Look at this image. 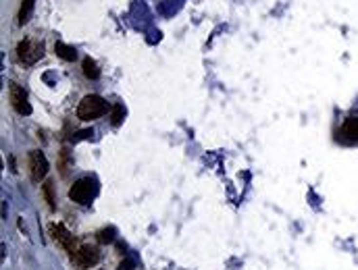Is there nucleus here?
<instances>
[{
    "label": "nucleus",
    "instance_id": "f257e3e1",
    "mask_svg": "<svg viewBox=\"0 0 358 270\" xmlns=\"http://www.w3.org/2000/svg\"><path fill=\"white\" fill-rule=\"evenodd\" d=\"M106 108H108V104L104 102V98H100L96 94H90V96H85L81 100L80 106H77V119L94 121L98 117H102V114L106 112Z\"/></svg>",
    "mask_w": 358,
    "mask_h": 270
},
{
    "label": "nucleus",
    "instance_id": "f03ea898",
    "mask_svg": "<svg viewBox=\"0 0 358 270\" xmlns=\"http://www.w3.org/2000/svg\"><path fill=\"white\" fill-rule=\"evenodd\" d=\"M96 196V183L92 179H80L73 183V187L69 189V198L77 204H88L92 198Z\"/></svg>",
    "mask_w": 358,
    "mask_h": 270
},
{
    "label": "nucleus",
    "instance_id": "7ed1b4c3",
    "mask_svg": "<svg viewBox=\"0 0 358 270\" xmlns=\"http://www.w3.org/2000/svg\"><path fill=\"white\" fill-rule=\"evenodd\" d=\"M17 54H19V58H21L25 65H34L36 60L42 58L44 48H42V44H38V42H34V40H23V42H19V46H17Z\"/></svg>",
    "mask_w": 358,
    "mask_h": 270
},
{
    "label": "nucleus",
    "instance_id": "20e7f679",
    "mask_svg": "<svg viewBox=\"0 0 358 270\" xmlns=\"http://www.w3.org/2000/svg\"><path fill=\"white\" fill-rule=\"evenodd\" d=\"M71 258L80 268H92L94 264H98L100 252L94 245H81L80 250H75V253H71Z\"/></svg>",
    "mask_w": 358,
    "mask_h": 270
},
{
    "label": "nucleus",
    "instance_id": "39448f33",
    "mask_svg": "<svg viewBox=\"0 0 358 270\" xmlns=\"http://www.w3.org/2000/svg\"><path fill=\"white\" fill-rule=\"evenodd\" d=\"M29 171H32V179L36 183H40L46 173H48V160H46V156L42 152H29Z\"/></svg>",
    "mask_w": 358,
    "mask_h": 270
},
{
    "label": "nucleus",
    "instance_id": "423d86ee",
    "mask_svg": "<svg viewBox=\"0 0 358 270\" xmlns=\"http://www.w3.org/2000/svg\"><path fill=\"white\" fill-rule=\"evenodd\" d=\"M11 104L19 114H32V106L27 104V91L17 83H11Z\"/></svg>",
    "mask_w": 358,
    "mask_h": 270
},
{
    "label": "nucleus",
    "instance_id": "0eeeda50",
    "mask_svg": "<svg viewBox=\"0 0 358 270\" xmlns=\"http://www.w3.org/2000/svg\"><path fill=\"white\" fill-rule=\"evenodd\" d=\"M50 233H52V237H54V241L63 245L67 252L75 253V239H73V235L69 233V231H67L63 225H52V227H50Z\"/></svg>",
    "mask_w": 358,
    "mask_h": 270
},
{
    "label": "nucleus",
    "instance_id": "6e6552de",
    "mask_svg": "<svg viewBox=\"0 0 358 270\" xmlns=\"http://www.w3.org/2000/svg\"><path fill=\"white\" fill-rule=\"evenodd\" d=\"M54 52H57V56L63 58V60H75V58H77V52H75L73 46L63 44V42H57V44H54Z\"/></svg>",
    "mask_w": 358,
    "mask_h": 270
},
{
    "label": "nucleus",
    "instance_id": "1a4fd4ad",
    "mask_svg": "<svg viewBox=\"0 0 358 270\" xmlns=\"http://www.w3.org/2000/svg\"><path fill=\"white\" fill-rule=\"evenodd\" d=\"M81 69H83V75L88 77V79H98L100 77V69H98V65L94 63V60H92L90 56L88 58H83V65H81Z\"/></svg>",
    "mask_w": 358,
    "mask_h": 270
},
{
    "label": "nucleus",
    "instance_id": "9d476101",
    "mask_svg": "<svg viewBox=\"0 0 358 270\" xmlns=\"http://www.w3.org/2000/svg\"><path fill=\"white\" fill-rule=\"evenodd\" d=\"M34 4H36V0H23L21 9H19V25H25V23L29 21L32 11H34Z\"/></svg>",
    "mask_w": 358,
    "mask_h": 270
},
{
    "label": "nucleus",
    "instance_id": "9b49d317",
    "mask_svg": "<svg viewBox=\"0 0 358 270\" xmlns=\"http://www.w3.org/2000/svg\"><path fill=\"white\" fill-rule=\"evenodd\" d=\"M344 133L350 140H358V117H352L344 123Z\"/></svg>",
    "mask_w": 358,
    "mask_h": 270
},
{
    "label": "nucleus",
    "instance_id": "f8f14e48",
    "mask_svg": "<svg viewBox=\"0 0 358 270\" xmlns=\"http://www.w3.org/2000/svg\"><path fill=\"white\" fill-rule=\"evenodd\" d=\"M123 119H125V108H123V104H115L113 106V114H111V123L113 127H119Z\"/></svg>",
    "mask_w": 358,
    "mask_h": 270
},
{
    "label": "nucleus",
    "instance_id": "ddd939ff",
    "mask_svg": "<svg viewBox=\"0 0 358 270\" xmlns=\"http://www.w3.org/2000/svg\"><path fill=\"white\" fill-rule=\"evenodd\" d=\"M115 235H117V229H115V227L100 229V231H98V241H100V243H113V241H115Z\"/></svg>",
    "mask_w": 358,
    "mask_h": 270
},
{
    "label": "nucleus",
    "instance_id": "4468645a",
    "mask_svg": "<svg viewBox=\"0 0 358 270\" xmlns=\"http://www.w3.org/2000/svg\"><path fill=\"white\" fill-rule=\"evenodd\" d=\"M42 189H44V198H46V202H48V206H50V208H54V206H57V199H54L52 183H50V181H46V183L42 185Z\"/></svg>",
    "mask_w": 358,
    "mask_h": 270
},
{
    "label": "nucleus",
    "instance_id": "2eb2a0df",
    "mask_svg": "<svg viewBox=\"0 0 358 270\" xmlns=\"http://www.w3.org/2000/svg\"><path fill=\"white\" fill-rule=\"evenodd\" d=\"M90 135H94V131H92V129H85V131H80V133H77L75 140H85V137H90Z\"/></svg>",
    "mask_w": 358,
    "mask_h": 270
},
{
    "label": "nucleus",
    "instance_id": "dca6fc26",
    "mask_svg": "<svg viewBox=\"0 0 358 270\" xmlns=\"http://www.w3.org/2000/svg\"><path fill=\"white\" fill-rule=\"evenodd\" d=\"M131 266H134V262H131V260H123L119 270H131Z\"/></svg>",
    "mask_w": 358,
    "mask_h": 270
}]
</instances>
